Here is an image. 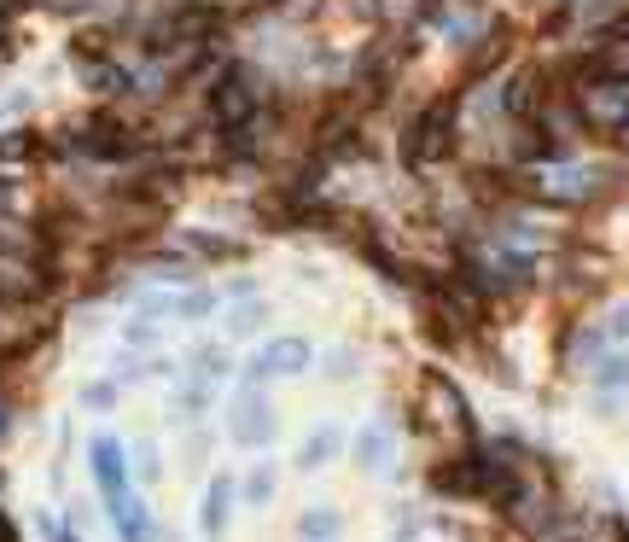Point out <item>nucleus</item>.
<instances>
[{"instance_id":"nucleus-1","label":"nucleus","mask_w":629,"mask_h":542,"mask_svg":"<svg viewBox=\"0 0 629 542\" xmlns=\"http://www.w3.org/2000/svg\"><path fill=\"white\" fill-rule=\"evenodd\" d=\"M210 117L222 123V129H251L257 123V82L245 76V70H228L216 88H210Z\"/></svg>"},{"instance_id":"nucleus-2","label":"nucleus","mask_w":629,"mask_h":542,"mask_svg":"<svg viewBox=\"0 0 629 542\" xmlns=\"http://www.w3.org/2000/svg\"><path fill=\"white\" fill-rule=\"evenodd\" d=\"M449 140H455V105L437 100V105H426L420 123L408 129V158H414V164H431L437 152H449Z\"/></svg>"},{"instance_id":"nucleus-3","label":"nucleus","mask_w":629,"mask_h":542,"mask_svg":"<svg viewBox=\"0 0 629 542\" xmlns=\"http://www.w3.org/2000/svg\"><path fill=\"white\" fill-rule=\"evenodd\" d=\"M583 111L600 129H629V88L624 82H595V88H583Z\"/></svg>"},{"instance_id":"nucleus-4","label":"nucleus","mask_w":629,"mask_h":542,"mask_svg":"<svg viewBox=\"0 0 629 542\" xmlns=\"http://www.w3.org/2000/svg\"><path fill=\"white\" fill-rule=\"evenodd\" d=\"M309 368V344L303 339H274L257 350V373L263 379H274V373H303Z\"/></svg>"},{"instance_id":"nucleus-5","label":"nucleus","mask_w":629,"mask_h":542,"mask_svg":"<svg viewBox=\"0 0 629 542\" xmlns=\"http://www.w3.org/2000/svg\"><path fill=\"white\" fill-rule=\"evenodd\" d=\"M268 432H274V420L263 414V403H239V414H233V438H239V443H263Z\"/></svg>"},{"instance_id":"nucleus-6","label":"nucleus","mask_w":629,"mask_h":542,"mask_svg":"<svg viewBox=\"0 0 629 542\" xmlns=\"http://www.w3.org/2000/svg\"><path fill=\"white\" fill-rule=\"evenodd\" d=\"M228 502H233V484H228V478H216L210 496H204V537H222V525H228Z\"/></svg>"},{"instance_id":"nucleus-7","label":"nucleus","mask_w":629,"mask_h":542,"mask_svg":"<svg viewBox=\"0 0 629 542\" xmlns=\"http://www.w3.org/2000/svg\"><path fill=\"white\" fill-rule=\"evenodd\" d=\"M332 443H338L332 432H321L315 443H303V467H321V461H327V449H332Z\"/></svg>"},{"instance_id":"nucleus-8","label":"nucleus","mask_w":629,"mask_h":542,"mask_svg":"<svg viewBox=\"0 0 629 542\" xmlns=\"http://www.w3.org/2000/svg\"><path fill=\"white\" fill-rule=\"evenodd\" d=\"M332 525H338L332 513H315V519H303V537H332Z\"/></svg>"},{"instance_id":"nucleus-9","label":"nucleus","mask_w":629,"mask_h":542,"mask_svg":"<svg viewBox=\"0 0 629 542\" xmlns=\"http://www.w3.org/2000/svg\"><path fill=\"white\" fill-rule=\"evenodd\" d=\"M268 490H274V478H268V473L251 478V496H257V502H268Z\"/></svg>"},{"instance_id":"nucleus-10","label":"nucleus","mask_w":629,"mask_h":542,"mask_svg":"<svg viewBox=\"0 0 629 542\" xmlns=\"http://www.w3.org/2000/svg\"><path fill=\"white\" fill-rule=\"evenodd\" d=\"M629 333V309H618V315H612V339H624Z\"/></svg>"}]
</instances>
